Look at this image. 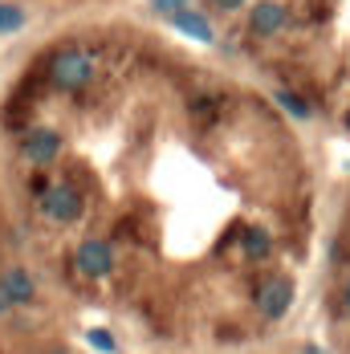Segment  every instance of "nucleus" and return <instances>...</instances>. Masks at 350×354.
Wrapping results in <instances>:
<instances>
[{"mask_svg": "<svg viewBox=\"0 0 350 354\" xmlns=\"http://www.w3.org/2000/svg\"><path fill=\"white\" fill-rule=\"evenodd\" d=\"M94 57L86 53V49H62V53H53V62H49V82L57 86V90H86L90 82H94Z\"/></svg>", "mask_w": 350, "mask_h": 354, "instance_id": "obj_1", "label": "nucleus"}, {"mask_svg": "<svg viewBox=\"0 0 350 354\" xmlns=\"http://www.w3.org/2000/svg\"><path fill=\"white\" fill-rule=\"evenodd\" d=\"M293 297H297L293 277H265V281L257 285V293H252V306H257V314L265 322H281L289 314Z\"/></svg>", "mask_w": 350, "mask_h": 354, "instance_id": "obj_2", "label": "nucleus"}, {"mask_svg": "<svg viewBox=\"0 0 350 354\" xmlns=\"http://www.w3.org/2000/svg\"><path fill=\"white\" fill-rule=\"evenodd\" d=\"M82 192L73 187V183H49V187H41V212L45 220H53V224H73L77 216H82Z\"/></svg>", "mask_w": 350, "mask_h": 354, "instance_id": "obj_3", "label": "nucleus"}, {"mask_svg": "<svg viewBox=\"0 0 350 354\" xmlns=\"http://www.w3.org/2000/svg\"><path fill=\"white\" fill-rule=\"evenodd\" d=\"M73 269L90 281H102V277L114 273V248L106 241H82L77 252H73Z\"/></svg>", "mask_w": 350, "mask_h": 354, "instance_id": "obj_4", "label": "nucleus"}, {"mask_svg": "<svg viewBox=\"0 0 350 354\" xmlns=\"http://www.w3.org/2000/svg\"><path fill=\"white\" fill-rule=\"evenodd\" d=\"M21 155L29 159V163H53L57 155H62V135L57 131H49V127H33V131H25V139H21Z\"/></svg>", "mask_w": 350, "mask_h": 354, "instance_id": "obj_5", "label": "nucleus"}, {"mask_svg": "<svg viewBox=\"0 0 350 354\" xmlns=\"http://www.w3.org/2000/svg\"><path fill=\"white\" fill-rule=\"evenodd\" d=\"M285 25H289V12H285L281 0H257L252 12H248V29L257 37H273V33H281Z\"/></svg>", "mask_w": 350, "mask_h": 354, "instance_id": "obj_6", "label": "nucleus"}, {"mask_svg": "<svg viewBox=\"0 0 350 354\" xmlns=\"http://www.w3.org/2000/svg\"><path fill=\"white\" fill-rule=\"evenodd\" d=\"M0 289H4V297H8V306H29L37 297V281L29 269H21V265H12L4 277H0Z\"/></svg>", "mask_w": 350, "mask_h": 354, "instance_id": "obj_7", "label": "nucleus"}, {"mask_svg": "<svg viewBox=\"0 0 350 354\" xmlns=\"http://www.w3.org/2000/svg\"><path fill=\"white\" fill-rule=\"evenodd\" d=\"M172 25H175V29H179L183 37H192V41H200V45H212V41H216V33H212V21L204 17V12H196L192 4H187V8H183L179 17H175Z\"/></svg>", "mask_w": 350, "mask_h": 354, "instance_id": "obj_8", "label": "nucleus"}, {"mask_svg": "<svg viewBox=\"0 0 350 354\" xmlns=\"http://www.w3.org/2000/svg\"><path fill=\"white\" fill-rule=\"evenodd\" d=\"M241 252H245L248 261H265V257L273 252V236H269V228L248 224L245 232H241Z\"/></svg>", "mask_w": 350, "mask_h": 354, "instance_id": "obj_9", "label": "nucleus"}, {"mask_svg": "<svg viewBox=\"0 0 350 354\" xmlns=\"http://www.w3.org/2000/svg\"><path fill=\"white\" fill-rule=\"evenodd\" d=\"M273 98H277V106L285 110V114H293V118H302V122H306V118L314 114V110H310V102H306L302 94H293V90H277Z\"/></svg>", "mask_w": 350, "mask_h": 354, "instance_id": "obj_10", "label": "nucleus"}, {"mask_svg": "<svg viewBox=\"0 0 350 354\" xmlns=\"http://www.w3.org/2000/svg\"><path fill=\"white\" fill-rule=\"evenodd\" d=\"M86 342L94 346L98 354H114L118 351V342H114V334L110 330H102V326H94V330H86Z\"/></svg>", "mask_w": 350, "mask_h": 354, "instance_id": "obj_11", "label": "nucleus"}, {"mask_svg": "<svg viewBox=\"0 0 350 354\" xmlns=\"http://www.w3.org/2000/svg\"><path fill=\"white\" fill-rule=\"evenodd\" d=\"M25 25V12L17 8V4H0V33H12V29H21Z\"/></svg>", "mask_w": 350, "mask_h": 354, "instance_id": "obj_12", "label": "nucleus"}, {"mask_svg": "<svg viewBox=\"0 0 350 354\" xmlns=\"http://www.w3.org/2000/svg\"><path fill=\"white\" fill-rule=\"evenodd\" d=\"M183 8H187V0H151V12H159V17H167V21H175Z\"/></svg>", "mask_w": 350, "mask_h": 354, "instance_id": "obj_13", "label": "nucleus"}, {"mask_svg": "<svg viewBox=\"0 0 350 354\" xmlns=\"http://www.w3.org/2000/svg\"><path fill=\"white\" fill-rule=\"evenodd\" d=\"M212 8H220V12H237V8H245L248 0H208Z\"/></svg>", "mask_w": 350, "mask_h": 354, "instance_id": "obj_14", "label": "nucleus"}, {"mask_svg": "<svg viewBox=\"0 0 350 354\" xmlns=\"http://www.w3.org/2000/svg\"><path fill=\"white\" fill-rule=\"evenodd\" d=\"M302 354H330V351H326V346H317V342H306V346H302Z\"/></svg>", "mask_w": 350, "mask_h": 354, "instance_id": "obj_15", "label": "nucleus"}, {"mask_svg": "<svg viewBox=\"0 0 350 354\" xmlns=\"http://www.w3.org/2000/svg\"><path fill=\"white\" fill-rule=\"evenodd\" d=\"M342 310H347V314H350V281L342 285Z\"/></svg>", "mask_w": 350, "mask_h": 354, "instance_id": "obj_16", "label": "nucleus"}, {"mask_svg": "<svg viewBox=\"0 0 350 354\" xmlns=\"http://www.w3.org/2000/svg\"><path fill=\"white\" fill-rule=\"evenodd\" d=\"M8 310H12V306H8V297H4V289H0V318H4Z\"/></svg>", "mask_w": 350, "mask_h": 354, "instance_id": "obj_17", "label": "nucleus"}, {"mask_svg": "<svg viewBox=\"0 0 350 354\" xmlns=\"http://www.w3.org/2000/svg\"><path fill=\"white\" fill-rule=\"evenodd\" d=\"M347 131H350V106H347Z\"/></svg>", "mask_w": 350, "mask_h": 354, "instance_id": "obj_18", "label": "nucleus"}]
</instances>
